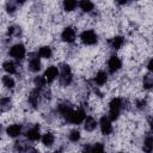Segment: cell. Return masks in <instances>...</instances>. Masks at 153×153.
<instances>
[{
  "label": "cell",
  "mask_w": 153,
  "mask_h": 153,
  "mask_svg": "<svg viewBox=\"0 0 153 153\" xmlns=\"http://www.w3.org/2000/svg\"><path fill=\"white\" fill-rule=\"evenodd\" d=\"M129 103L124 99V98H121V97H112L109 103H108V117L115 122V121H118L121 115H122V111L123 110H127L129 109Z\"/></svg>",
  "instance_id": "6da1fadb"
},
{
  "label": "cell",
  "mask_w": 153,
  "mask_h": 153,
  "mask_svg": "<svg viewBox=\"0 0 153 153\" xmlns=\"http://www.w3.org/2000/svg\"><path fill=\"white\" fill-rule=\"evenodd\" d=\"M87 114H86V108H84L82 105H79L78 108H73L72 110H69L67 112V115L63 117V121L66 123L73 124V126H78V124H82L85 118H86Z\"/></svg>",
  "instance_id": "7a4b0ae2"
},
{
  "label": "cell",
  "mask_w": 153,
  "mask_h": 153,
  "mask_svg": "<svg viewBox=\"0 0 153 153\" xmlns=\"http://www.w3.org/2000/svg\"><path fill=\"white\" fill-rule=\"evenodd\" d=\"M59 69H60V75H59V85L60 87H68L72 85L73 80H74V75H73V71L69 63L67 62H61L59 65Z\"/></svg>",
  "instance_id": "3957f363"
},
{
  "label": "cell",
  "mask_w": 153,
  "mask_h": 153,
  "mask_svg": "<svg viewBox=\"0 0 153 153\" xmlns=\"http://www.w3.org/2000/svg\"><path fill=\"white\" fill-rule=\"evenodd\" d=\"M26 45L22 42H17L14 44H12L8 48V55L16 61V62H22L25 57H26Z\"/></svg>",
  "instance_id": "277c9868"
},
{
  "label": "cell",
  "mask_w": 153,
  "mask_h": 153,
  "mask_svg": "<svg viewBox=\"0 0 153 153\" xmlns=\"http://www.w3.org/2000/svg\"><path fill=\"white\" fill-rule=\"evenodd\" d=\"M79 41L85 47H93L98 43V33L92 29H84L79 35Z\"/></svg>",
  "instance_id": "5b68a950"
},
{
  "label": "cell",
  "mask_w": 153,
  "mask_h": 153,
  "mask_svg": "<svg viewBox=\"0 0 153 153\" xmlns=\"http://www.w3.org/2000/svg\"><path fill=\"white\" fill-rule=\"evenodd\" d=\"M123 67V61L122 59L117 55V54H111L109 57H108V61H106V71L109 74L111 75H115L117 74Z\"/></svg>",
  "instance_id": "8992f818"
},
{
  "label": "cell",
  "mask_w": 153,
  "mask_h": 153,
  "mask_svg": "<svg viewBox=\"0 0 153 153\" xmlns=\"http://www.w3.org/2000/svg\"><path fill=\"white\" fill-rule=\"evenodd\" d=\"M24 137L29 141V142H37L41 140L42 137V133H41V126L38 123L31 124L25 130H24Z\"/></svg>",
  "instance_id": "52a82bcc"
},
{
  "label": "cell",
  "mask_w": 153,
  "mask_h": 153,
  "mask_svg": "<svg viewBox=\"0 0 153 153\" xmlns=\"http://www.w3.org/2000/svg\"><path fill=\"white\" fill-rule=\"evenodd\" d=\"M26 68L30 73H39L42 69V61L41 57L38 56L37 51L36 53H30L27 56V62H26Z\"/></svg>",
  "instance_id": "ba28073f"
},
{
  "label": "cell",
  "mask_w": 153,
  "mask_h": 153,
  "mask_svg": "<svg viewBox=\"0 0 153 153\" xmlns=\"http://www.w3.org/2000/svg\"><path fill=\"white\" fill-rule=\"evenodd\" d=\"M98 127L100 130V134L105 137L111 136V134L114 133V126H112V121L108 117V115H103L99 121H98Z\"/></svg>",
  "instance_id": "9c48e42d"
},
{
  "label": "cell",
  "mask_w": 153,
  "mask_h": 153,
  "mask_svg": "<svg viewBox=\"0 0 153 153\" xmlns=\"http://www.w3.org/2000/svg\"><path fill=\"white\" fill-rule=\"evenodd\" d=\"M60 38L66 44H73L76 41V30L73 25H67L62 29L60 33Z\"/></svg>",
  "instance_id": "30bf717a"
},
{
  "label": "cell",
  "mask_w": 153,
  "mask_h": 153,
  "mask_svg": "<svg viewBox=\"0 0 153 153\" xmlns=\"http://www.w3.org/2000/svg\"><path fill=\"white\" fill-rule=\"evenodd\" d=\"M5 134L10 139H18L24 134V126L22 123H11L5 128Z\"/></svg>",
  "instance_id": "8fae6325"
},
{
  "label": "cell",
  "mask_w": 153,
  "mask_h": 153,
  "mask_svg": "<svg viewBox=\"0 0 153 153\" xmlns=\"http://www.w3.org/2000/svg\"><path fill=\"white\" fill-rule=\"evenodd\" d=\"M124 44H126V39H124V36H122V35H115L106 41L108 48L114 51L121 50L124 47Z\"/></svg>",
  "instance_id": "7c38bea8"
},
{
  "label": "cell",
  "mask_w": 153,
  "mask_h": 153,
  "mask_svg": "<svg viewBox=\"0 0 153 153\" xmlns=\"http://www.w3.org/2000/svg\"><path fill=\"white\" fill-rule=\"evenodd\" d=\"M2 71L8 75H20V67L19 62L14 60H6L2 62Z\"/></svg>",
  "instance_id": "4fadbf2b"
},
{
  "label": "cell",
  "mask_w": 153,
  "mask_h": 153,
  "mask_svg": "<svg viewBox=\"0 0 153 153\" xmlns=\"http://www.w3.org/2000/svg\"><path fill=\"white\" fill-rule=\"evenodd\" d=\"M92 81H93V85L94 86L97 85L98 88L99 87H103L104 85H106L109 82V73H108V71H105V69H98L96 72V74L93 75Z\"/></svg>",
  "instance_id": "5bb4252c"
},
{
  "label": "cell",
  "mask_w": 153,
  "mask_h": 153,
  "mask_svg": "<svg viewBox=\"0 0 153 153\" xmlns=\"http://www.w3.org/2000/svg\"><path fill=\"white\" fill-rule=\"evenodd\" d=\"M59 75H60V69H59V67L55 66V65L48 66V67L44 69V72H43V76L45 78V80H47L48 84H51V82H54L56 79H59Z\"/></svg>",
  "instance_id": "9a60e30c"
},
{
  "label": "cell",
  "mask_w": 153,
  "mask_h": 153,
  "mask_svg": "<svg viewBox=\"0 0 153 153\" xmlns=\"http://www.w3.org/2000/svg\"><path fill=\"white\" fill-rule=\"evenodd\" d=\"M82 128L87 133H93L98 128V121L96 120L94 116L87 115L86 118H85V121H84V123H82Z\"/></svg>",
  "instance_id": "2e32d148"
},
{
  "label": "cell",
  "mask_w": 153,
  "mask_h": 153,
  "mask_svg": "<svg viewBox=\"0 0 153 153\" xmlns=\"http://www.w3.org/2000/svg\"><path fill=\"white\" fill-rule=\"evenodd\" d=\"M41 142H42V146H44L47 148H51V147H54V145L56 142V136H55V134L53 131L48 130V131L42 134Z\"/></svg>",
  "instance_id": "e0dca14e"
},
{
  "label": "cell",
  "mask_w": 153,
  "mask_h": 153,
  "mask_svg": "<svg viewBox=\"0 0 153 153\" xmlns=\"http://www.w3.org/2000/svg\"><path fill=\"white\" fill-rule=\"evenodd\" d=\"M142 153H153V133H147L142 140L141 145Z\"/></svg>",
  "instance_id": "ac0fdd59"
},
{
  "label": "cell",
  "mask_w": 153,
  "mask_h": 153,
  "mask_svg": "<svg viewBox=\"0 0 153 153\" xmlns=\"http://www.w3.org/2000/svg\"><path fill=\"white\" fill-rule=\"evenodd\" d=\"M37 54L41 59H44V60H50L53 56H54V48L51 45H48V44H43L41 45L38 49H37Z\"/></svg>",
  "instance_id": "d6986e66"
},
{
  "label": "cell",
  "mask_w": 153,
  "mask_h": 153,
  "mask_svg": "<svg viewBox=\"0 0 153 153\" xmlns=\"http://www.w3.org/2000/svg\"><path fill=\"white\" fill-rule=\"evenodd\" d=\"M1 84H2L4 90H7V91H13V90L16 88V86H17L16 79H14L12 75H8V74L2 75V78H1Z\"/></svg>",
  "instance_id": "ffe728a7"
},
{
  "label": "cell",
  "mask_w": 153,
  "mask_h": 153,
  "mask_svg": "<svg viewBox=\"0 0 153 153\" xmlns=\"http://www.w3.org/2000/svg\"><path fill=\"white\" fill-rule=\"evenodd\" d=\"M13 109V100L10 96H2L0 99V110L1 114L10 112Z\"/></svg>",
  "instance_id": "44dd1931"
},
{
  "label": "cell",
  "mask_w": 153,
  "mask_h": 153,
  "mask_svg": "<svg viewBox=\"0 0 153 153\" xmlns=\"http://www.w3.org/2000/svg\"><path fill=\"white\" fill-rule=\"evenodd\" d=\"M79 10L82 12V13H86V14H92L94 12V2L90 1V0H81L79 1Z\"/></svg>",
  "instance_id": "7402d4cb"
},
{
  "label": "cell",
  "mask_w": 153,
  "mask_h": 153,
  "mask_svg": "<svg viewBox=\"0 0 153 153\" xmlns=\"http://www.w3.org/2000/svg\"><path fill=\"white\" fill-rule=\"evenodd\" d=\"M141 86L143 88V91H151L153 90V73H146L142 76V81H141Z\"/></svg>",
  "instance_id": "603a6c76"
},
{
  "label": "cell",
  "mask_w": 153,
  "mask_h": 153,
  "mask_svg": "<svg viewBox=\"0 0 153 153\" xmlns=\"http://www.w3.org/2000/svg\"><path fill=\"white\" fill-rule=\"evenodd\" d=\"M81 137H82L81 131L79 129H76V128H73V129H71L67 133V139H68V141L71 143H78V142H80Z\"/></svg>",
  "instance_id": "cb8c5ba5"
},
{
  "label": "cell",
  "mask_w": 153,
  "mask_h": 153,
  "mask_svg": "<svg viewBox=\"0 0 153 153\" xmlns=\"http://www.w3.org/2000/svg\"><path fill=\"white\" fill-rule=\"evenodd\" d=\"M61 5H62V10L66 13H72V12H74L78 8L79 2L75 1V0H65Z\"/></svg>",
  "instance_id": "d4e9b609"
},
{
  "label": "cell",
  "mask_w": 153,
  "mask_h": 153,
  "mask_svg": "<svg viewBox=\"0 0 153 153\" xmlns=\"http://www.w3.org/2000/svg\"><path fill=\"white\" fill-rule=\"evenodd\" d=\"M32 84H33V86L35 87H37V88H41V90H43V88H45L47 87V85H48V82H47V80H45V78L43 76V74L42 75H35L33 76V79H32Z\"/></svg>",
  "instance_id": "484cf974"
},
{
  "label": "cell",
  "mask_w": 153,
  "mask_h": 153,
  "mask_svg": "<svg viewBox=\"0 0 153 153\" xmlns=\"http://www.w3.org/2000/svg\"><path fill=\"white\" fill-rule=\"evenodd\" d=\"M92 153H105V143L96 141L92 143Z\"/></svg>",
  "instance_id": "4316f807"
},
{
  "label": "cell",
  "mask_w": 153,
  "mask_h": 153,
  "mask_svg": "<svg viewBox=\"0 0 153 153\" xmlns=\"http://www.w3.org/2000/svg\"><path fill=\"white\" fill-rule=\"evenodd\" d=\"M146 68H147V71L149 73H153V56L148 59V61L146 63Z\"/></svg>",
  "instance_id": "83f0119b"
},
{
  "label": "cell",
  "mask_w": 153,
  "mask_h": 153,
  "mask_svg": "<svg viewBox=\"0 0 153 153\" xmlns=\"http://www.w3.org/2000/svg\"><path fill=\"white\" fill-rule=\"evenodd\" d=\"M26 153H41V151H39L38 148H36V147L30 146V147H29V149L26 151Z\"/></svg>",
  "instance_id": "f1b7e54d"
},
{
  "label": "cell",
  "mask_w": 153,
  "mask_h": 153,
  "mask_svg": "<svg viewBox=\"0 0 153 153\" xmlns=\"http://www.w3.org/2000/svg\"><path fill=\"white\" fill-rule=\"evenodd\" d=\"M148 124H149L151 130H153V116H151V117L148 118Z\"/></svg>",
  "instance_id": "f546056e"
},
{
  "label": "cell",
  "mask_w": 153,
  "mask_h": 153,
  "mask_svg": "<svg viewBox=\"0 0 153 153\" xmlns=\"http://www.w3.org/2000/svg\"><path fill=\"white\" fill-rule=\"evenodd\" d=\"M53 153H63V152H62L61 149H56V151H55V152H53Z\"/></svg>",
  "instance_id": "4dcf8cb0"
},
{
  "label": "cell",
  "mask_w": 153,
  "mask_h": 153,
  "mask_svg": "<svg viewBox=\"0 0 153 153\" xmlns=\"http://www.w3.org/2000/svg\"><path fill=\"white\" fill-rule=\"evenodd\" d=\"M117 153H126V152H122V151H121V152H117Z\"/></svg>",
  "instance_id": "1f68e13d"
}]
</instances>
